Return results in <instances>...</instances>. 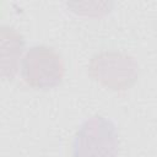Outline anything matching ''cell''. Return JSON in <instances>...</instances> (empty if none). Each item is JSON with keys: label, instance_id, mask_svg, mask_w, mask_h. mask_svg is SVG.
<instances>
[{"label": "cell", "instance_id": "6da1fadb", "mask_svg": "<svg viewBox=\"0 0 157 157\" xmlns=\"http://www.w3.org/2000/svg\"><path fill=\"white\" fill-rule=\"evenodd\" d=\"M118 130L102 115L85 120L72 140V157H118Z\"/></svg>", "mask_w": 157, "mask_h": 157}, {"label": "cell", "instance_id": "7a4b0ae2", "mask_svg": "<svg viewBox=\"0 0 157 157\" xmlns=\"http://www.w3.org/2000/svg\"><path fill=\"white\" fill-rule=\"evenodd\" d=\"M65 66L59 53L48 45L31 47L21 61V76L34 90H50L63 81Z\"/></svg>", "mask_w": 157, "mask_h": 157}, {"label": "cell", "instance_id": "3957f363", "mask_svg": "<svg viewBox=\"0 0 157 157\" xmlns=\"http://www.w3.org/2000/svg\"><path fill=\"white\" fill-rule=\"evenodd\" d=\"M136 64L132 58L115 52H105L92 58L90 72L113 90H125L136 80Z\"/></svg>", "mask_w": 157, "mask_h": 157}, {"label": "cell", "instance_id": "277c9868", "mask_svg": "<svg viewBox=\"0 0 157 157\" xmlns=\"http://www.w3.org/2000/svg\"><path fill=\"white\" fill-rule=\"evenodd\" d=\"M25 39L21 33L9 26L0 28V67L4 80H12L18 70Z\"/></svg>", "mask_w": 157, "mask_h": 157}]
</instances>
